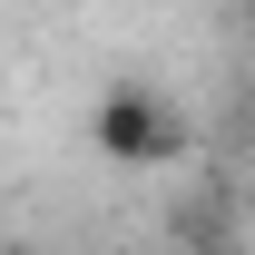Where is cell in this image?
Segmentation results:
<instances>
[{
  "mask_svg": "<svg viewBox=\"0 0 255 255\" xmlns=\"http://www.w3.org/2000/svg\"><path fill=\"white\" fill-rule=\"evenodd\" d=\"M206 255H236V246H206Z\"/></svg>",
  "mask_w": 255,
  "mask_h": 255,
  "instance_id": "cell-3",
  "label": "cell"
},
{
  "mask_svg": "<svg viewBox=\"0 0 255 255\" xmlns=\"http://www.w3.org/2000/svg\"><path fill=\"white\" fill-rule=\"evenodd\" d=\"M246 20H255V0H246Z\"/></svg>",
  "mask_w": 255,
  "mask_h": 255,
  "instance_id": "cell-4",
  "label": "cell"
},
{
  "mask_svg": "<svg viewBox=\"0 0 255 255\" xmlns=\"http://www.w3.org/2000/svg\"><path fill=\"white\" fill-rule=\"evenodd\" d=\"M0 255H30V246H10V236H0Z\"/></svg>",
  "mask_w": 255,
  "mask_h": 255,
  "instance_id": "cell-2",
  "label": "cell"
},
{
  "mask_svg": "<svg viewBox=\"0 0 255 255\" xmlns=\"http://www.w3.org/2000/svg\"><path fill=\"white\" fill-rule=\"evenodd\" d=\"M89 137H98V157H108V167H177V157L196 147V128L177 118V98H157L147 79H118V89L98 98Z\"/></svg>",
  "mask_w": 255,
  "mask_h": 255,
  "instance_id": "cell-1",
  "label": "cell"
}]
</instances>
